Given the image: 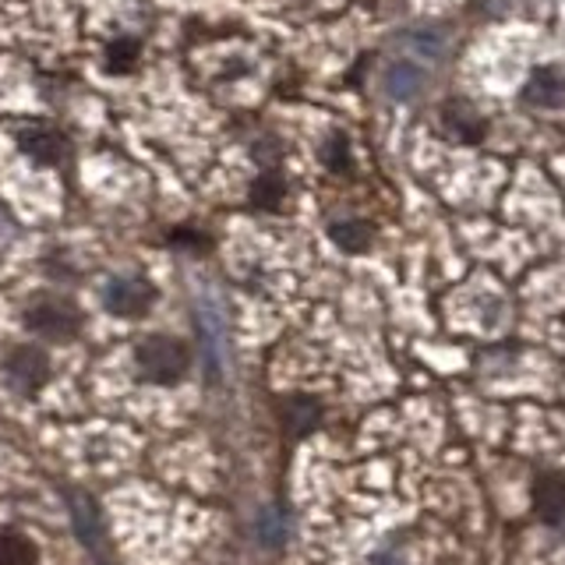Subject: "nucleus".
<instances>
[{
    "label": "nucleus",
    "instance_id": "obj_9",
    "mask_svg": "<svg viewBox=\"0 0 565 565\" xmlns=\"http://www.w3.org/2000/svg\"><path fill=\"white\" fill-rule=\"evenodd\" d=\"M0 565H35V547L22 534H0Z\"/></svg>",
    "mask_w": 565,
    "mask_h": 565
},
{
    "label": "nucleus",
    "instance_id": "obj_12",
    "mask_svg": "<svg viewBox=\"0 0 565 565\" xmlns=\"http://www.w3.org/2000/svg\"><path fill=\"white\" fill-rule=\"evenodd\" d=\"M135 57H138V46H135L131 40L114 43V46H110V53H106V61H110V67H114V71L131 67V61H135Z\"/></svg>",
    "mask_w": 565,
    "mask_h": 565
},
{
    "label": "nucleus",
    "instance_id": "obj_10",
    "mask_svg": "<svg viewBox=\"0 0 565 565\" xmlns=\"http://www.w3.org/2000/svg\"><path fill=\"white\" fill-rule=\"evenodd\" d=\"M332 241L340 244L343 252H364L371 244V230H367V223H335Z\"/></svg>",
    "mask_w": 565,
    "mask_h": 565
},
{
    "label": "nucleus",
    "instance_id": "obj_7",
    "mask_svg": "<svg viewBox=\"0 0 565 565\" xmlns=\"http://www.w3.org/2000/svg\"><path fill=\"white\" fill-rule=\"evenodd\" d=\"M565 96V78L555 71H534V78L526 85V99L537 106H555Z\"/></svg>",
    "mask_w": 565,
    "mask_h": 565
},
{
    "label": "nucleus",
    "instance_id": "obj_13",
    "mask_svg": "<svg viewBox=\"0 0 565 565\" xmlns=\"http://www.w3.org/2000/svg\"><path fill=\"white\" fill-rule=\"evenodd\" d=\"M326 163L335 167V170H343L347 167V149H343V138H335L332 141V149H326Z\"/></svg>",
    "mask_w": 565,
    "mask_h": 565
},
{
    "label": "nucleus",
    "instance_id": "obj_3",
    "mask_svg": "<svg viewBox=\"0 0 565 565\" xmlns=\"http://www.w3.org/2000/svg\"><path fill=\"white\" fill-rule=\"evenodd\" d=\"M103 300H106V311H114L120 318H138L152 308L156 290H152V282L128 276V279H114L110 287H106Z\"/></svg>",
    "mask_w": 565,
    "mask_h": 565
},
{
    "label": "nucleus",
    "instance_id": "obj_2",
    "mask_svg": "<svg viewBox=\"0 0 565 565\" xmlns=\"http://www.w3.org/2000/svg\"><path fill=\"white\" fill-rule=\"evenodd\" d=\"M25 326L32 332L46 335V340H71V335L82 329V315L64 297H40L35 305H29Z\"/></svg>",
    "mask_w": 565,
    "mask_h": 565
},
{
    "label": "nucleus",
    "instance_id": "obj_8",
    "mask_svg": "<svg viewBox=\"0 0 565 565\" xmlns=\"http://www.w3.org/2000/svg\"><path fill=\"white\" fill-rule=\"evenodd\" d=\"M287 428H290V435H308L315 424H318V403H311V399H305V396H294L290 403H287Z\"/></svg>",
    "mask_w": 565,
    "mask_h": 565
},
{
    "label": "nucleus",
    "instance_id": "obj_5",
    "mask_svg": "<svg viewBox=\"0 0 565 565\" xmlns=\"http://www.w3.org/2000/svg\"><path fill=\"white\" fill-rule=\"evenodd\" d=\"M534 509L544 523L565 520V473H544L534 484Z\"/></svg>",
    "mask_w": 565,
    "mask_h": 565
},
{
    "label": "nucleus",
    "instance_id": "obj_6",
    "mask_svg": "<svg viewBox=\"0 0 565 565\" xmlns=\"http://www.w3.org/2000/svg\"><path fill=\"white\" fill-rule=\"evenodd\" d=\"M18 141H22L25 156H32L35 163H53V159H57L61 149H64L61 135L50 131V128H29V131L18 135Z\"/></svg>",
    "mask_w": 565,
    "mask_h": 565
},
{
    "label": "nucleus",
    "instance_id": "obj_4",
    "mask_svg": "<svg viewBox=\"0 0 565 565\" xmlns=\"http://www.w3.org/2000/svg\"><path fill=\"white\" fill-rule=\"evenodd\" d=\"M4 371H8V379H11L14 388H22V393H35V388L50 379V358L40 347H18V350H11Z\"/></svg>",
    "mask_w": 565,
    "mask_h": 565
},
{
    "label": "nucleus",
    "instance_id": "obj_1",
    "mask_svg": "<svg viewBox=\"0 0 565 565\" xmlns=\"http://www.w3.org/2000/svg\"><path fill=\"white\" fill-rule=\"evenodd\" d=\"M135 358H138L141 375H146L149 382H156V385L181 382L188 375V367H191L188 343L173 340V335H149V340L138 343Z\"/></svg>",
    "mask_w": 565,
    "mask_h": 565
},
{
    "label": "nucleus",
    "instance_id": "obj_11",
    "mask_svg": "<svg viewBox=\"0 0 565 565\" xmlns=\"http://www.w3.org/2000/svg\"><path fill=\"white\" fill-rule=\"evenodd\" d=\"M252 199H255V205H262V209H276V205L282 202V181H279L276 173H265L262 181L255 184Z\"/></svg>",
    "mask_w": 565,
    "mask_h": 565
}]
</instances>
